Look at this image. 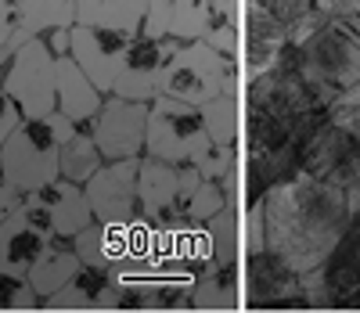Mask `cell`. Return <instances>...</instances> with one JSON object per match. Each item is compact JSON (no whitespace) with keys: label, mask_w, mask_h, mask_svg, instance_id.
Listing matches in <instances>:
<instances>
[{"label":"cell","mask_w":360,"mask_h":313,"mask_svg":"<svg viewBox=\"0 0 360 313\" xmlns=\"http://www.w3.org/2000/svg\"><path fill=\"white\" fill-rule=\"evenodd\" d=\"M259 224L263 248L270 256H278L299 277L314 274L335 256L353 224L349 191L310 173L288 177L266 191L259 205Z\"/></svg>","instance_id":"cell-1"},{"label":"cell","mask_w":360,"mask_h":313,"mask_svg":"<svg viewBox=\"0 0 360 313\" xmlns=\"http://www.w3.org/2000/svg\"><path fill=\"white\" fill-rule=\"evenodd\" d=\"M292 58L303 83L328 108L360 79V15L324 18L303 44L292 47Z\"/></svg>","instance_id":"cell-2"},{"label":"cell","mask_w":360,"mask_h":313,"mask_svg":"<svg viewBox=\"0 0 360 313\" xmlns=\"http://www.w3.org/2000/svg\"><path fill=\"white\" fill-rule=\"evenodd\" d=\"M234 79H238V58L213 51L205 40H191V44H180L176 54L169 58L162 76V94L184 105L205 108L213 98L234 90Z\"/></svg>","instance_id":"cell-3"},{"label":"cell","mask_w":360,"mask_h":313,"mask_svg":"<svg viewBox=\"0 0 360 313\" xmlns=\"http://www.w3.org/2000/svg\"><path fill=\"white\" fill-rule=\"evenodd\" d=\"M209 144L202 112L195 105H184L159 94V98L148 105V127H144V155L173 166H188L195 155Z\"/></svg>","instance_id":"cell-4"},{"label":"cell","mask_w":360,"mask_h":313,"mask_svg":"<svg viewBox=\"0 0 360 313\" xmlns=\"http://www.w3.org/2000/svg\"><path fill=\"white\" fill-rule=\"evenodd\" d=\"M4 162L18 195H29L37 187L58 177V130L51 119H22L11 137L0 144Z\"/></svg>","instance_id":"cell-5"},{"label":"cell","mask_w":360,"mask_h":313,"mask_svg":"<svg viewBox=\"0 0 360 313\" xmlns=\"http://www.w3.org/2000/svg\"><path fill=\"white\" fill-rule=\"evenodd\" d=\"M54 61L58 58L37 37V40H25L11 54L4 72H0V87H4V94L18 105L22 119H47L58 108V98H54Z\"/></svg>","instance_id":"cell-6"},{"label":"cell","mask_w":360,"mask_h":313,"mask_svg":"<svg viewBox=\"0 0 360 313\" xmlns=\"http://www.w3.org/2000/svg\"><path fill=\"white\" fill-rule=\"evenodd\" d=\"M137 162L141 159L105 162L94 177L83 184L86 205H90V212H94L98 224L130 227V224H137L144 216L141 198H137Z\"/></svg>","instance_id":"cell-7"},{"label":"cell","mask_w":360,"mask_h":313,"mask_svg":"<svg viewBox=\"0 0 360 313\" xmlns=\"http://www.w3.org/2000/svg\"><path fill=\"white\" fill-rule=\"evenodd\" d=\"M176 47H180V40H173V37H162V40L134 37L127 44V58H123V65H119V76H115L108 94L127 98V101L152 105L162 94V76H166V65L176 54Z\"/></svg>","instance_id":"cell-8"},{"label":"cell","mask_w":360,"mask_h":313,"mask_svg":"<svg viewBox=\"0 0 360 313\" xmlns=\"http://www.w3.org/2000/svg\"><path fill=\"white\" fill-rule=\"evenodd\" d=\"M144 127H148V105L115 98V94H105L98 115L90 119V134H94L105 162L141 159L144 155Z\"/></svg>","instance_id":"cell-9"},{"label":"cell","mask_w":360,"mask_h":313,"mask_svg":"<svg viewBox=\"0 0 360 313\" xmlns=\"http://www.w3.org/2000/svg\"><path fill=\"white\" fill-rule=\"evenodd\" d=\"M303 162L307 173L324 184H335L342 191L360 187V144L342 127H335L332 119L321 122L303 144Z\"/></svg>","instance_id":"cell-10"},{"label":"cell","mask_w":360,"mask_h":313,"mask_svg":"<svg viewBox=\"0 0 360 313\" xmlns=\"http://www.w3.org/2000/svg\"><path fill=\"white\" fill-rule=\"evenodd\" d=\"M130 40L134 37L76 22L69 29V58L90 76V83H94L101 94H108L115 76H119V65H123V58H127V44Z\"/></svg>","instance_id":"cell-11"},{"label":"cell","mask_w":360,"mask_h":313,"mask_svg":"<svg viewBox=\"0 0 360 313\" xmlns=\"http://www.w3.org/2000/svg\"><path fill=\"white\" fill-rule=\"evenodd\" d=\"M29 198L44 216H47V224H51V234H79L86 224H94V212H90L86 205V195H83V187L65 180V177H54L51 184L37 187V191H29L22 195Z\"/></svg>","instance_id":"cell-12"},{"label":"cell","mask_w":360,"mask_h":313,"mask_svg":"<svg viewBox=\"0 0 360 313\" xmlns=\"http://www.w3.org/2000/svg\"><path fill=\"white\" fill-rule=\"evenodd\" d=\"M242 22H245V29H242L245 72H249V79H256V76H263L266 69L278 65L281 51L288 47V33H285V25L270 15L263 4H256V0H249V4H245Z\"/></svg>","instance_id":"cell-13"},{"label":"cell","mask_w":360,"mask_h":313,"mask_svg":"<svg viewBox=\"0 0 360 313\" xmlns=\"http://www.w3.org/2000/svg\"><path fill=\"white\" fill-rule=\"evenodd\" d=\"M72 248L83 267H105V270H119L134 260V234L130 227L119 224H86L79 234H72Z\"/></svg>","instance_id":"cell-14"},{"label":"cell","mask_w":360,"mask_h":313,"mask_svg":"<svg viewBox=\"0 0 360 313\" xmlns=\"http://www.w3.org/2000/svg\"><path fill=\"white\" fill-rule=\"evenodd\" d=\"M54 98H58V112L69 122H90L98 115L105 94L90 83V76L65 54V58L54 61Z\"/></svg>","instance_id":"cell-15"},{"label":"cell","mask_w":360,"mask_h":313,"mask_svg":"<svg viewBox=\"0 0 360 313\" xmlns=\"http://www.w3.org/2000/svg\"><path fill=\"white\" fill-rule=\"evenodd\" d=\"M79 267H83V263H79L76 248H72V238L51 234V238H47V248H44V256L25 270V281H29V288L37 292L40 306H44L51 295H58V292L69 285Z\"/></svg>","instance_id":"cell-16"},{"label":"cell","mask_w":360,"mask_h":313,"mask_svg":"<svg viewBox=\"0 0 360 313\" xmlns=\"http://www.w3.org/2000/svg\"><path fill=\"white\" fill-rule=\"evenodd\" d=\"M15 4V29L8 37V51H18L25 40H37L51 29L76 25V4L72 0H11Z\"/></svg>","instance_id":"cell-17"},{"label":"cell","mask_w":360,"mask_h":313,"mask_svg":"<svg viewBox=\"0 0 360 313\" xmlns=\"http://www.w3.org/2000/svg\"><path fill=\"white\" fill-rule=\"evenodd\" d=\"M137 198L144 209V220H159L162 212L176 209L180 202V166L141 155L137 162Z\"/></svg>","instance_id":"cell-18"},{"label":"cell","mask_w":360,"mask_h":313,"mask_svg":"<svg viewBox=\"0 0 360 313\" xmlns=\"http://www.w3.org/2000/svg\"><path fill=\"white\" fill-rule=\"evenodd\" d=\"M44 248H47V238L25 220L22 209L0 220V270L25 277V270L44 256Z\"/></svg>","instance_id":"cell-19"},{"label":"cell","mask_w":360,"mask_h":313,"mask_svg":"<svg viewBox=\"0 0 360 313\" xmlns=\"http://www.w3.org/2000/svg\"><path fill=\"white\" fill-rule=\"evenodd\" d=\"M115 299V274L105 267H79L69 285L51 295L44 306L51 309H90V306H112Z\"/></svg>","instance_id":"cell-20"},{"label":"cell","mask_w":360,"mask_h":313,"mask_svg":"<svg viewBox=\"0 0 360 313\" xmlns=\"http://www.w3.org/2000/svg\"><path fill=\"white\" fill-rule=\"evenodd\" d=\"M101 166H105V159L98 151L94 134H90V122H76L65 137H58V177L83 187Z\"/></svg>","instance_id":"cell-21"},{"label":"cell","mask_w":360,"mask_h":313,"mask_svg":"<svg viewBox=\"0 0 360 313\" xmlns=\"http://www.w3.org/2000/svg\"><path fill=\"white\" fill-rule=\"evenodd\" d=\"M72 4H76L79 25H98L123 37H137L148 0H72Z\"/></svg>","instance_id":"cell-22"},{"label":"cell","mask_w":360,"mask_h":313,"mask_svg":"<svg viewBox=\"0 0 360 313\" xmlns=\"http://www.w3.org/2000/svg\"><path fill=\"white\" fill-rule=\"evenodd\" d=\"M295 288H299L295 270H288L266 248L263 253H252V263H249V299L252 302H292Z\"/></svg>","instance_id":"cell-23"},{"label":"cell","mask_w":360,"mask_h":313,"mask_svg":"<svg viewBox=\"0 0 360 313\" xmlns=\"http://www.w3.org/2000/svg\"><path fill=\"white\" fill-rule=\"evenodd\" d=\"M209 18H213V0H173L169 37L180 40V44L205 40V33H209Z\"/></svg>","instance_id":"cell-24"},{"label":"cell","mask_w":360,"mask_h":313,"mask_svg":"<svg viewBox=\"0 0 360 313\" xmlns=\"http://www.w3.org/2000/svg\"><path fill=\"white\" fill-rule=\"evenodd\" d=\"M202 112V122H205V134L209 141L217 144H234L238 141V101H234V90L220 94V98H213Z\"/></svg>","instance_id":"cell-25"},{"label":"cell","mask_w":360,"mask_h":313,"mask_svg":"<svg viewBox=\"0 0 360 313\" xmlns=\"http://www.w3.org/2000/svg\"><path fill=\"white\" fill-rule=\"evenodd\" d=\"M227 202H231V187L227 184H217V180H202L195 191L188 195V202L180 205L188 212V220H195V224H209L217 212H224L227 209Z\"/></svg>","instance_id":"cell-26"},{"label":"cell","mask_w":360,"mask_h":313,"mask_svg":"<svg viewBox=\"0 0 360 313\" xmlns=\"http://www.w3.org/2000/svg\"><path fill=\"white\" fill-rule=\"evenodd\" d=\"M191 166L198 170L202 180H217V184H227L231 187V177H234V144H217L209 141L195 159Z\"/></svg>","instance_id":"cell-27"},{"label":"cell","mask_w":360,"mask_h":313,"mask_svg":"<svg viewBox=\"0 0 360 313\" xmlns=\"http://www.w3.org/2000/svg\"><path fill=\"white\" fill-rule=\"evenodd\" d=\"M328 119H332L335 127H342L360 144V79L349 90H342L332 105H328Z\"/></svg>","instance_id":"cell-28"},{"label":"cell","mask_w":360,"mask_h":313,"mask_svg":"<svg viewBox=\"0 0 360 313\" xmlns=\"http://www.w3.org/2000/svg\"><path fill=\"white\" fill-rule=\"evenodd\" d=\"M33 306H40V299L29 288V281L0 270V309H33Z\"/></svg>","instance_id":"cell-29"},{"label":"cell","mask_w":360,"mask_h":313,"mask_svg":"<svg viewBox=\"0 0 360 313\" xmlns=\"http://www.w3.org/2000/svg\"><path fill=\"white\" fill-rule=\"evenodd\" d=\"M169 22H173V0H148L144 22H141V33L137 37L162 40V37H169Z\"/></svg>","instance_id":"cell-30"},{"label":"cell","mask_w":360,"mask_h":313,"mask_svg":"<svg viewBox=\"0 0 360 313\" xmlns=\"http://www.w3.org/2000/svg\"><path fill=\"white\" fill-rule=\"evenodd\" d=\"M256 4H263L270 15H274L285 29L292 25V22H299L303 15H310L314 11V0H256Z\"/></svg>","instance_id":"cell-31"},{"label":"cell","mask_w":360,"mask_h":313,"mask_svg":"<svg viewBox=\"0 0 360 313\" xmlns=\"http://www.w3.org/2000/svg\"><path fill=\"white\" fill-rule=\"evenodd\" d=\"M22 122V112H18V105L4 94V87H0V144H4L8 137H11V130Z\"/></svg>","instance_id":"cell-32"},{"label":"cell","mask_w":360,"mask_h":313,"mask_svg":"<svg viewBox=\"0 0 360 313\" xmlns=\"http://www.w3.org/2000/svg\"><path fill=\"white\" fill-rule=\"evenodd\" d=\"M18 205H22V195L15 191V184H11L4 162H0V220H4V216H11Z\"/></svg>","instance_id":"cell-33"},{"label":"cell","mask_w":360,"mask_h":313,"mask_svg":"<svg viewBox=\"0 0 360 313\" xmlns=\"http://www.w3.org/2000/svg\"><path fill=\"white\" fill-rule=\"evenodd\" d=\"M314 8L324 11L328 18H349L360 15V0H314Z\"/></svg>","instance_id":"cell-34"},{"label":"cell","mask_w":360,"mask_h":313,"mask_svg":"<svg viewBox=\"0 0 360 313\" xmlns=\"http://www.w3.org/2000/svg\"><path fill=\"white\" fill-rule=\"evenodd\" d=\"M69 29H72V25H69ZM69 29H51V33L40 37L54 58H65V54H69Z\"/></svg>","instance_id":"cell-35"},{"label":"cell","mask_w":360,"mask_h":313,"mask_svg":"<svg viewBox=\"0 0 360 313\" xmlns=\"http://www.w3.org/2000/svg\"><path fill=\"white\" fill-rule=\"evenodd\" d=\"M11 29H15V4L11 0H0V44H8Z\"/></svg>","instance_id":"cell-36"}]
</instances>
